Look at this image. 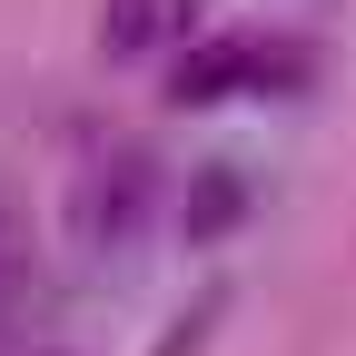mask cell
<instances>
[{
    "instance_id": "6da1fadb",
    "label": "cell",
    "mask_w": 356,
    "mask_h": 356,
    "mask_svg": "<svg viewBox=\"0 0 356 356\" xmlns=\"http://www.w3.org/2000/svg\"><path fill=\"white\" fill-rule=\"evenodd\" d=\"M149 188H159V178H149L139 149L99 159V168H89V188H79V238H89V248H129V238L149 228Z\"/></svg>"
},
{
    "instance_id": "7a4b0ae2",
    "label": "cell",
    "mask_w": 356,
    "mask_h": 356,
    "mask_svg": "<svg viewBox=\"0 0 356 356\" xmlns=\"http://www.w3.org/2000/svg\"><path fill=\"white\" fill-rule=\"evenodd\" d=\"M287 60H277V40H208V50H188L168 70V99L178 109H208V99H238V89H257V79H277Z\"/></svg>"
},
{
    "instance_id": "3957f363",
    "label": "cell",
    "mask_w": 356,
    "mask_h": 356,
    "mask_svg": "<svg viewBox=\"0 0 356 356\" xmlns=\"http://www.w3.org/2000/svg\"><path fill=\"white\" fill-rule=\"evenodd\" d=\"M188 20H198V0H109L99 40H109V60H159L188 40Z\"/></svg>"
},
{
    "instance_id": "277c9868",
    "label": "cell",
    "mask_w": 356,
    "mask_h": 356,
    "mask_svg": "<svg viewBox=\"0 0 356 356\" xmlns=\"http://www.w3.org/2000/svg\"><path fill=\"white\" fill-rule=\"evenodd\" d=\"M248 218V178L238 168H198L188 178V238H228Z\"/></svg>"
},
{
    "instance_id": "5b68a950",
    "label": "cell",
    "mask_w": 356,
    "mask_h": 356,
    "mask_svg": "<svg viewBox=\"0 0 356 356\" xmlns=\"http://www.w3.org/2000/svg\"><path fill=\"white\" fill-rule=\"evenodd\" d=\"M20 267V228H10V208H0V277Z\"/></svg>"
}]
</instances>
